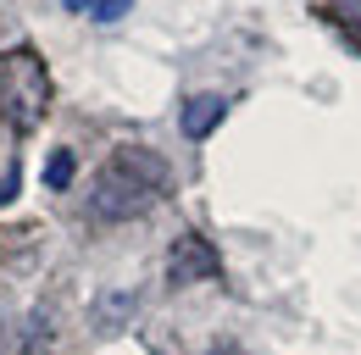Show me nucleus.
I'll list each match as a JSON object with an SVG mask.
<instances>
[{
    "instance_id": "obj_9",
    "label": "nucleus",
    "mask_w": 361,
    "mask_h": 355,
    "mask_svg": "<svg viewBox=\"0 0 361 355\" xmlns=\"http://www.w3.org/2000/svg\"><path fill=\"white\" fill-rule=\"evenodd\" d=\"M0 355H6V344H0Z\"/></svg>"
},
{
    "instance_id": "obj_7",
    "label": "nucleus",
    "mask_w": 361,
    "mask_h": 355,
    "mask_svg": "<svg viewBox=\"0 0 361 355\" xmlns=\"http://www.w3.org/2000/svg\"><path fill=\"white\" fill-rule=\"evenodd\" d=\"M128 6H134V0H94V11H90V17H100V23H117V17L128 11Z\"/></svg>"
},
{
    "instance_id": "obj_4",
    "label": "nucleus",
    "mask_w": 361,
    "mask_h": 355,
    "mask_svg": "<svg viewBox=\"0 0 361 355\" xmlns=\"http://www.w3.org/2000/svg\"><path fill=\"white\" fill-rule=\"evenodd\" d=\"M134 311H139L134 289H106V294L90 306V328L100 333V339H111V333H123V328L134 322Z\"/></svg>"
},
{
    "instance_id": "obj_1",
    "label": "nucleus",
    "mask_w": 361,
    "mask_h": 355,
    "mask_svg": "<svg viewBox=\"0 0 361 355\" xmlns=\"http://www.w3.org/2000/svg\"><path fill=\"white\" fill-rule=\"evenodd\" d=\"M161 194H167V161L128 144V150H117V156L100 167L90 211L100 222H128V217H145Z\"/></svg>"
},
{
    "instance_id": "obj_6",
    "label": "nucleus",
    "mask_w": 361,
    "mask_h": 355,
    "mask_svg": "<svg viewBox=\"0 0 361 355\" xmlns=\"http://www.w3.org/2000/svg\"><path fill=\"white\" fill-rule=\"evenodd\" d=\"M67 178H73V156H67V150H56V156H50V167H45V183H50V189H67Z\"/></svg>"
},
{
    "instance_id": "obj_2",
    "label": "nucleus",
    "mask_w": 361,
    "mask_h": 355,
    "mask_svg": "<svg viewBox=\"0 0 361 355\" xmlns=\"http://www.w3.org/2000/svg\"><path fill=\"white\" fill-rule=\"evenodd\" d=\"M50 111V67L34 44L0 56V117L11 133H34Z\"/></svg>"
},
{
    "instance_id": "obj_3",
    "label": "nucleus",
    "mask_w": 361,
    "mask_h": 355,
    "mask_svg": "<svg viewBox=\"0 0 361 355\" xmlns=\"http://www.w3.org/2000/svg\"><path fill=\"white\" fill-rule=\"evenodd\" d=\"M200 278H217V250L200 233H178L167 250V283H200Z\"/></svg>"
},
{
    "instance_id": "obj_8",
    "label": "nucleus",
    "mask_w": 361,
    "mask_h": 355,
    "mask_svg": "<svg viewBox=\"0 0 361 355\" xmlns=\"http://www.w3.org/2000/svg\"><path fill=\"white\" fill-rule=\"evenodd\" d=\"M67 11H94V0H61Z\"/></svg>"
},
{
    "instance_id": "obj_5",
    "label": "nucleus",
    "mask_w": 361,
    "mask_h": 355,
    "mask_svg": "<svg viewBox=\"0 0 361 355\" xmlns=\"http://www.w3.org/2000/svg\"><path fill=\"white\" fill-rule=\"evenodd\" d=\"M223 117H228V100H223V94H189L183 111H178V128L189 133V139H206Z\"/></svg>"
}]
</instances>
